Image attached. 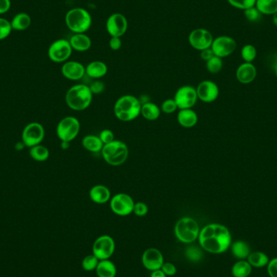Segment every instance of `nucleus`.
I'll return each instance as SVG.
<instances>
[{"mask_svg": "<svg viewBox=\"0 0 277 277\" xmlns=\"http://www.w3.org/2000/svg\"><path fill=\"white\" fill-rule=\"evenodd\" d=\"M198 241L204 251L220 255L229 249L232 244V235L225 225L213 223L201 229Z\"/></svg>", "mask_w": 277, "mask_h": 277, "instance_id": "f257e3e1", "label": "nucleus"}, {"mask_svg": "<svg viewBox=\"0 0 277 277\" xmlns=\"http://www.w3.org/2000/svg\"><path fill=\"white\" fill-rule=\"evenodd\" d=\"M141 105L137 97L127 94L122 96L116 101L113 106V113L120 121H133L140 116Z\"/></svg>", "mask_w": 277, "mask_h": 277, "instance_id": "f03ea898", "label": "nucleus"}, {"mask_svg": "<svg viewBox=\"0 0 277 277\" xmlns=\"http://www.w3.org/2000/svg\"><path fill=\"white\" fill-rule=\"evenodd\" d=\"M93 94L88 85H75L67 90L65 101L70 109L82 111L89 107L93 101Z\"/></svg>", "mask_w": 277, "mask_h": 277, "instance_id": "7ed1b4c3", "label": "nucleus"}, {"mask_svg": "<svg viewBox=\"0 0 277 277\" xmlns=\"http://www.w3.org/2000/svg\"><path fill=\"white\" fill-rule=\"evenodd\" d=\"M65 22L74 33H85L91 27L92 16L85 8H72L67 12Z\"/></svg>", "mask_w": 277, "mask_h": 277, "instance_id": "20e7f679", "label": "nucleus"}, {"mask_svg": "<svg viewBox=\"0 0 277 277\" xmlns=\"http://www.w3.org/2000/svg\"><path fill=\"white\" fill-rule=\"evenodd\" d=\"M101 152L104 161L112 166H121L129 156L128 145L121 140H114L109 144H105Z\"/></svg>", "mask_w": 277, "mask_h": 277, "instance_id": "39448f33", "label": "nucleus"}, {"mask_svg": "<svg viewBox=\"0 0 277 277\" xmlns=\"http://www.w3.org/2000/svg\"><path fill=\"white\" fill-rule=\"evenodd\" d=\"M201 228L197 221L191 217L179 219L174 226V234L177 239L185 244H191L198 240Z\"/></svg>", "mask_w": 277, "mask_h": 277, "instance_id": "423d86ee", "label": "nucleus"}, {"mask_svg": "<svg viewBox=\"0 0 277 277\" xmlns=\"http://www.w3.org/2000/svg\"><path fill=\"white\" fill-rule=\"evenodd\" d=\"M81 131V123L76 117L67 116L59 121L56 128L57 136L61 141L71 142Z\"/></svg>", "mask_w": 277, "mask_h": 277, "instance_id": "0eeeda50", "label": "nucleus"}, {"mask_svg": "<svg viewBox=\"0 0 277 277\" xmlns=\"http://www.w3.org/2000/svg\"><path fill=\"white\" fill-rule=\"evenodd\" d=\"M135 201L129 194L118 193L110 199L109 207L114 214L120 217H126L133 213Z\"/></svg>", "mask_w": 277, "mask_h": 277, "instance_id": "6e6552de", "label": "nucleus"}, {"mask_svg": "<svg viewBox=\"0 0 277 277\" xmlns=\"http://www.w3.org/2000/svg\"><path fill=\"white\" fill-rule=\"evenodd\" d=\"M72 51L69 40L59 39L54 42L49 47V59L54 63H65L71 57Z\"/></svg>", "mask_w": 277, "mask_h": 277, "instance_id": "1a4fd4ad", "label": "nucleus"}, {"mask_svg": "<svg viewBox=\"0 0 277 277\" xmlns=\"http://www.w3.org/2000/svg\"><path fill=\"white\" fill-rule=\"evenodd\" d=\"M115 251V242L109 235H101L93 245V254L99 260L109 259Z\"/></svg>", "mask_w": 277, "mask_h": 277, "instance_id": "9d476101", "label": "nucleus"}, {"mask_svg": "<svg viewBox=\"0 0 277 277\" xmlns=\"http://www.w3.org/2000/svg\"><path fill=\"white\" fill-rule=\"evenodd\" d=\"M45 137V129L43 126L39 123H30L25 126L21 135V139L24 146L32 148L38 145Z\"/></svg>", "mask_w": 277, "mask_h": 277, "instance_id": "9b49d317", "label": "nucleus"}, {"mask_svg": "<svg viewBox=\"0 0 277 277\" xmlns=\"http://www.w3.org/2000/svg\"><path fill=\"white\" fill-rule=\"evenodd\" d=\"M174 99L178 109H192L198 100L196 89L190 85L182 86L177 90Z\"/></svg>", "mask_w": 277, "mask_h": 277, "instance_id": "f8f14e48", "label": "nucleus"}, {"mask_svg": "<svg viewBox=\"0 0 277 277\" xmlns=\"http://www.w3.org/2000/svg\"><path fill=\"white\" fill-rule=\"evenodd\" d=\"M213 36L210 31L205 28H195L190 32L188 41L190 46L197 51H202L210 48L213 44Z\"/></svg>", "mask_w": 277, "mask_h": 277, "instance_id": "ddd939ff", "label": "nucleus"}, {"mask_svg": "<svg viewBox=\"0 0 277 277\" xmlns=\"http://www.w3.org/2000/svg\"><path fill=\"white\" fill-rule=\"evenodd\" d=\"M211 48L213 50L215 56L222 59L229 56L234 52L237 48V43L231 36H220L213 40Z\"/></svg>", "mask_w": 277, "mask_h": 277, "instance_id": "4468645a", "label": "nucleus"}, {"mask_svg": "<svg viewBox=\"0 0 277 277\" xmlns=\"http://www.w3.org/2000/svg\"><path fill=\"white\" fill-rule=\"evenodd\" d=\"M105 27L110 36L121 37L128 30V20L121 13H113L107 19Z\"/></svg>", "mask_w": 277, "mask_h": 277, "instance_id": "2eb2a0df", "label": "nucleus"}, {"mask_svg": "<svg viewBox=\"0 0 277 277\" xmlns=\"http://www.w3.org/2000/svg\"><path fill=\"white\" fill-rule=\"evenodd\" d=\"M196 92L198 99L205 103H211L216 101L220 93L217 84L209 80L199 84Z\"/></svg>", "mask_w": 277, "mask_h": 277, "instance_id": "dca6fc26", "label": "nucleus"}, {"mask_svg": "<svg viewBox=\"0 0 277 277\" xmlns=\"http://www.w3.org/2000/svg\"><path fill=\"white\" fill-rule=\"evenodd\" d=\"M164 263V256L156 248H148L142 255V263L149 271L161 269Z\"/></svg>", "mask_w": 277, "mask_h": 277, "instance_id": "f3484780", "label": "nucleus"}, {"mask_svg": "<svg viewBox=\"0 0 277 277\" xmlns=\"http://www.w3.org/2000/svg\"><path fill=\"white\" fill-rule=\"evenodd\" d=\"M61 71L63 76L70 81H80L86 75L85 66L77 61L65 62Z\"/></svg>", "mask_w": 277, "mask_h": 277, "instance_id": "a211bd4d", "label": "nucleus"}, {"mask_svg": "<svg viewBox=\"0 0 277 277\" xmlns=\"http://www.w3.org/2000/svg\"><path fill=\"white\" fill-rule=\"evenodd\" d=\"M257 75V70L252 63H244L238 67L236 77L242 84H250L255 81Z\"/></svg>", "mask_w": 277, "mask_h": 277, "instance_id": "6ab92c4d", "label": "nucleus"}, {"mask_svg": "<svg viewBox=\"0 0 277 277\" xmlns=\"http://www.w3.org/2000/svg\"><path fill=\"white\" fill-rule=\"evenodd\" d=\"M89 198L97 205H103L111 199V193L107 186L98 184L93 186L89 190Z\"/></svg>", "mask_w": 277, "mask_h": 277, "instance_id": "aec40b11", "label": "nucleus"}, {"mask_svg": "<svg viewBox=\"0 0 277 277\" xmlns=\"http://www.w3.org/2000/svg\"><path fill=\"white\" fill-rule=\"evenodd\" d=\"M107 72V65L102 61H93L87 65V67H85L86 75L92 79H101L105 76Z\"/></svg>", "mask_w": 277, "mask_h": 277, "instance_id": "412c9836", "label": "nucleus"}, {"mask_svg": "<svg viewBox=\"0 0 277 277\" xmlns=\"http://www.w3.org/2000/svg\"><path fill=\"white\" fill-rule=\"evenodd\" d=\"M178 124L182 126V128H194L198 123V114L192 109H180L177 116Z\"/></svg>", "mask_w": 277, "mask_h": 277, "instance_id": "4be33fe9", "label": "nucleus"}, {"mask_svg": "<svg viewBox=\"0 0 277 277\" xmlns=\"http://www.w3.org/2000/svg\"><path fill=\"white\" fill-rule=\"evenodd\" d=\"M74 51L85 52L89 51L92 46L91 38L85 33H74L69 40Z\"/></svg>", "mask_w": 277, "mask_h": 277, "instance_id": "5701e85b", "label": "nucleus"}, {"mask_svg": "<svg viewBox=\"0 0 277 277\" xmlns=\"http://www.w3.org/2000/svg\"><path fill=\"white\" fill-rule=\"evenodd\" d=\"M229 248L233 257L236 258L238 260L247 259L251 252L249 244L243 240L233 242Z\"/></svg>", "mask_w": 277, "mask_h": 277, "instance_id": "b1692460", "label": "nucleus"}, {"mask_svg": "<svg viewBox=\"0 0 277 277\" xmlns=\"http://www.w3.org/2000/svg\"><path fill=\"white\" fill-rule=\"evenodd\" d=\"M95 271L98 277H115L117 274L115 264L109 259L100 260Z\"/></svg>", "mask_w": 277, "mask_h": 277, "instance_id": "393cba45", "label": "nucleus"}, {"mask_svg": "<svg viewBox=\"0 0 277 277\" xmlns=\"http://www.w3.org/2000/svg\"><path fill=\"white\" fill-rule=\"evenodd\" d=\"M160 108L153 102H146L142 104L140 114L148 121H155L161 115Z\"/></svg>", "mask_w": 277, "mask_h": 277, "instance_id": "a878e982", "label": "nucleus"}, {"mask_svg": "<svg viewBox=\"0 0 277 277\" xmlns=\"http://www.w3.org/2000/svg\"><path fill=\"white\" fill-rule=\"evenodd\" d=\"M31 23H32V19L29 15L25 12H20L13 17L11 21V25H12V29L14 30L23 31L30 26Z\"/></svg>", "mask_w": 277, "mask_h": 277, "instance_id": "bb28decb", "label": "nucleus"}, {"mask_svg": "<svg viewBox=\"0 0 277 277\" xmlns=\"http://www.w3.org/2000/svg\"><path fill=\"white\" fill-rule=\"evenodd\" d=\"M247 260L251 264V267L256 268L267 267L270 261L269 257L262 251L251 252Z\"/></svg>", "mask_w": 277, "mask_h": 277, "instance_id": "cd10ccee", "label": "nucleus"}, {"mask_svg": "<svg viewBox=\"0 0 277 277\" xmlns=\"http://www.w3.org/2000/svg\"><path fill=\"white\" fill-rule=\"evenodd\" d=\"M82 145L89 152L96 153V152H101L104 144L100 140L99 136L88 135L83 138Z\"/></svg>", "mask_w": 277, "mask_h": 277, "instance_id": "c85d7f7f", "label": "nucleus"}, {"mask_svg": "<svg viewBox=\"0 0 277 277\" xmlns=\"http://www.w3.org/2000/svg\"><path fill=\"white\" fill-rule=\"evenodd\" d=\"M252 268L247 259L238 260L232 267L231 272L233 277H248L252 272Z\"/></svg>", "mask_w": 277, "mask_h": 277, "instance_id": "c756f323", "label": "nucleus"}, {"mask_svg": "<svg viewBox=\"0 0 277 277\" xmlns=\"http://www.w3.org/2000/svg\"><path fill=\"white\" fill-rule=\"evenodd\" d=\"M255 7L262 15H272L277 12V0H256Z\"/></svg>", "mask_w": 277, "mask_h": 277, "instance_id": "7c9ffc66", "label": "nucleus"}, {"mask_svg": "<svg viewBox=\"0 0 277 277\" xmlns=\"http://www.w3.org/2000/svg\"><path fill=\"white\" fill-rule=\"evenodd\" d=\"M29 156L36 162H46L50 156V151L47 147L38 144L30 148Z\"/></svg>", "mask_w": 277, "mask_h": 277, "instance_id": "2f4dec72", "label": "nucleus"}, {"mask_svg": "<svg viewBox=\"0 0 277 277\" xmlns=\"http://www.w3.org/2000/svg\"><path fill=\"white\" fill-rule=\"evenodd\" d=\"M185 255L186 259H188L189 261L196 263V262L201 261L204 256L203 253V249L201 247H197L195 245H190L186 247L185 251Z\"/></svg>", "mask_w": 277, "mask_h": 277, "instance_id": "473e14b6", "label": "nucleus"}, {"mask_svg": "<svg viewBox=\"0 0 277 277\" xmlns=\"http://www.w3.org/2000/svg\"><path fill=\"white\" fill-rule=\"evenodd\" d=\"M241 55L245 63H252L257 56V51L253 45H246L242 49Z\"/></svg>", "mask_w": 277, "mask_h": 277, "instance_id": "72a5a7b5", "label": "nucleus"}, {"mask_svg": "<svg viewBox=\"0 0 277 277\" xmlns=\"http://www.w3.org/2000/svg\"><path fill=\"white\" fill-rule=\"evenodd\" d=\"M207 70L213 74H217L223 67V62L221 58L214 56L206 62Z\"/></svg>", "mask_w": 277, "mask_h": 277, "instance_id": "f704fd0d", "label": "nucleus"}, {"mask_svg": "<svg viewBox=\"0 0 277 277\" xmlns=\"http://www.w3.org/2000/svg\"><path fill=\"white\" fill-rule=\"evenodd\" d=\"M99 259L96 257L95 255H89L84 258L82 261V267L86 271H94L97 268V264L99 263Z\"/></svg>", "mask_w": 277, "mask_h": 277, "instance_id": "c9c22d12", "label": "nucleus"}, {"mask_svg": "<svg viewBox=\"0 0 277 277\" xmlns=\"http://www.w3.org/2000/svg\"><path fill=\"white\" fill-rule=\"evenodd\" d=\"M228 2L233 8L245 11L255 7L256 0H228Z\"/></svg>", "mask_w": 277, "mask_h": 277, "instance_id": "e433bc0d", "label": "nucleus"}, {"mask_svg": "<svg viewBox=\"0 0 277 277\" xmlns=\"http://www.w3.org/2000/svg\"><path fill=\"white\" fill-rule=\"evenodd\" d=\"M12 28L9 20L0 18V41L6 39L12 32Z\"/></svg>", "mask_w": 277, "mask_h": 277, "instance_id": "4c0bfd02", "label": "nucleus"}, {"mask_svg": "<svg viewBox=\"0 0 277 277\" xmlns=\"http://www.w3.org/2000/svg\"><path fill=\"white\" fill-rule=\"evenodd\" d=\"M178 109V105H177L174 98L166 99V101L162 102V106H161V110L166 114L174 113Z\"/></svg>", "mask_w": 277, "mask_h": 277, "instance_id": "58836bf2", "label": "nucleus"}, {"mask_svg": "<svg viewBox=\"0 0 277 277\" xmlns=\"http://www.w3.org/2000/svg\"><path fill=\"white\" fill-rule=\"evenodd\" d=\"M244 15L246 18L251 21V22H255L258 21L259 19L261 18L262 14L258 10L256 7H252V8H248L247 10L244 11Z\"/></svg>", "mask_w": 277, "mask_h": 277, "instance_id": "ea45409f", "label": "nucleus"}, {"mask_svg": "<svg viewBox=\"0 0 277 277\" xmlns=\"http://www.w3.org/2000/svg\"><path fill=\"white\" fill-rule=\"evenodd\" d=\"M148 213V207L144 202L135 203L134 205L133 213L137 217H144Z\"/></svg>", "mask_w": 277, "mask_h": 277, "instance_id": "a19ab883", "label": "nucleus"}, {"mask_svg": "<svg viewBox=\"0 0 277 277\" xmlns=\"http://www.w3.org/2000/svg\"><path fill=\"white\" fill-rule=\"evenodd\" d=\"M99 138L101 141L105 144H109L114 140V134L111 130L105 129L102 130L99 134Z\"/></svg>", "mask_w": 277, "mask_h": 277, "instance_id": "79ce46f5", "label": "nucleus"}, {"mask_svg": "<svg viewBox=\"0 0 277 277\" xmlns=\"http://www.w3.org/2000/svg\"><path fill=\"white\" fill-rule=\"evenodd\" d=\"M162 271L166 274V276H174L177 273V267L174 263L166 262L163 263L162 268Z\"/></svg>", "mask_w": 277, "mask_h": 277, "instance_id": "37998d69", "label": "nucleus"}, {"mask_svg": "<svg viewBox=\"0 0 277 277\" xmlns=\"http://www.w3.org/2000/svg\"><path fill=\"white\" fill-rule=\"evenodd\" d=\"M89 87L93 94H101L105 90V84L101 81H95Z\"/></svg>", "mask_w": 277, "mask_h": 277, "instance_id": "c03bdc74", "label": "nucleus"}, {"mask_svg": "<svg viewBox=\"0 0 277 277\" xmlns=\"http://www.w3.org/2000/svg\"><path fill=\"white\" fill-rule=\"evenodd\" d=\"M267 271L270 277H277V257L270 260L267 266Z\"/></svg>", "mask_w": 277, "mask_h": 277, "instance_id": "a18cd8bd", "label": "nucleus"}, {"mask_svg": "<svg viewBox=\"0 0 277 277\" xmlns=\"http://www.w3.org/2000/svg\"><path fill=\"white\" fill-rule=\"evenodd\" d=\"M109 46L112 51H118L122 47L121 37L111 36V38L109 39Z\"/></svg>", "mask_w": 277, "mask_h": 277, "instance_id": "49530a36", "label": "nucleus"}, {"mask_svg": "<svg viewBox=\"0 0 277 277\" xmlns=\"http://www.w3.org/2000/svg\"><path fill=\"white\" fill-rule=\"evenodd\" d=\"M11 0H0V15L5 14L10 10Z\"/></svg>", "mask_w": 277, "mask_h": 277, "instance_id": "de8ad7c7", "label": "nucleus"}, {"mask_svg": "<svg viewBox=\"0 0 277 277\" xmlns=\"http://www.w3.org/2000/svg\"><path fill=\"white\" fill-rule=\"evenodd\" d=\"M214 53H213L212 48L205 49L204 51H201V57L203 60L209 61V59H212L213 57H214Z\"/></svg>", "mask_w": 277, "mask_h": 277, "instance_id": "09e8293b", "label": "nucleus"}, {"mask_svg": "<svg viewBox=\"0 0 277 277\" xmlns=\"http://www.w3.org/2000/svg\"><path fill=\"white\" fill-rule=\"evenodd\" d=\"M150 277H167L166 274L162 271V269L156 270V271H152L151 272Z\"/></svg>", "mask_w": 277, "mask_h": 277, "instance_id": "8fccbe9b", "label": "nucleus"}, {"mask_svg": "<svg viewBox=\"0 0 277 277\" xmlns=\"http://www.w3.org/2000/svg\"><path fill=\"white\" fill-rule=\"evenodd\" d=\"M70 142H67V141H62V144H61V148H63V149H67V148H69V147H70Z\"/></svg>", "mask_w": 277, "mask_h": 277, "instance_id": "3c124183", "label": "nucleus"}, {"mask_svg": "<svg viewBox=\"0 0 277 277\" xmlns=\"http://www.w3.org/2000/svg\"><path fill=\"white\" fill-rule=\"evenodd\" d=\"M272 20H273V23L275 27H277V12L272 16Z\"/></svg>", "mask_w": 277, "mask_h": 277, "instance_id": "603ef678", "label": "nucleus"}, {"mask_svg": "<svg viewBox=\"0 0 277 277\" xmlns=\"http://www.w3.org/2000/svg\"><path fill=\"white\" fill-rule=\"evenodd\" d=\"M275 75H276L277 76V65L276 66H275Z\"/></svg>", "mask_w": 277, "mask_h": 277, "instance_id": "864d4df0", "label": "nucleus"}]
</instances>
